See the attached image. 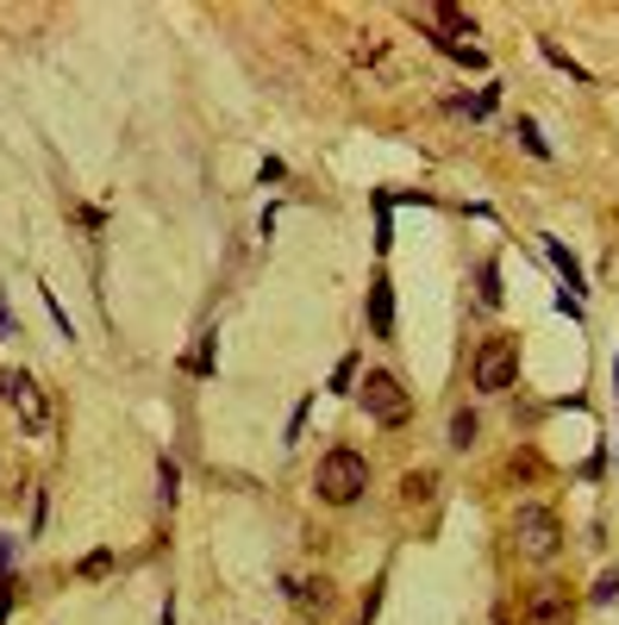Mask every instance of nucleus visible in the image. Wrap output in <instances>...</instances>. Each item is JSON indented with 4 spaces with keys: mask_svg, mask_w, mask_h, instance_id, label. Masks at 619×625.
I'll list each match as a JSON object with an SVG mask.
<instances>
[{
    "mask_svg": "<svg viewBox=\"0 0 619 625\" xmlns=\"http://www.w3.org/2000/svg\"><path fill=\"white\" fill-rule=\"evenodd\" d=\"M363 488H370V457H363V450H350V445L325 450L320 470H313V495H320L325 507H350Z\"/></svg>",
    "mask_w": 619,
    "mask_h": 625,
    "instance_id": "obj_1",
    "label": "nucleus"
},
{
    "mask_svg": "<svg viewBox=\"0 0 619 625\" xmlns=\"http://www.w3.org/2000/svg\"><path fill=\"white\" fill-rule=\"evenodd\" d=\"M0 400L20 413L25 438H50V432H57V407H50V395L25 370H0Z\"/></svg>",
    "mask_w": 619,
    "mask_h": 625,
    "instance_id": "obj_2",
    "label": "nucleus"
},
{
    "mask_svg": "<svg viewBox=\"0 0 619 625\" xmlns=\"http://www.w3.org/2000/svg\"><path fill=\"white\" fill-rule=\"evenodd\" d=\"M513 545H520L532 563H550L557 545H564V520H557L550 507H538V500H525V507H513Z\"/></svg>",
    "mask_w": 619,
    "mask_h": 625,
    "instance_id": "obj_3",
    "label": "nucleus"
},
{
    "mask_svg": "<svg viewBox=\"0 0 619 625\" xmlns=\"http://www.w3.org/2000/svg\"><path fill=\"white\" fill-rule=\"evenodd\" d=\"M357 400H363V413H370L375 425H407V413H413V395L400 388L395 370H370L357 382Z\"/></svg>",
    "mask_w": 619,
    "mask_h": 625,
    "instance_id": "obj_4",
    "label": "nucleus"
},
{
    "mask_svg": "<svg viewBox=\"0 0 619 625\" xmlns=\"http://www.w3.org/2000/svg\"><path fill=\"white\" fill-rule=\"evenodd\" d=\"M513 375H520V350H513V338H488V345L475 350V388H482V395H507Z\"/></svg>",
    "mask_w": 619,
    "mask_h": 625,
    "instance_id": "obj_5",
    "label": "nucleus"
},
{
    "mask_svg": "<svg viewBox=\"0 0 619 625\" xmlns=\"http://www.w3.org/2000/svg\"><path fill=\"white\" fill-rule=\"evenodd\" d=\"M575 607H570V588H557V582H538L532 595H525V625H570Z\"/></svg>",
    "mask_w": 619,
    "mask_h": 625,
    "instance_id": "obj_6",
    "label": "nucleus"
},
{
    "mask_svg": "<svg viewBox=\"0 0 619 625\" xmlns=\"http://www.w3.org/2000/svg\"><path fill=\"white\" fill-rule=\"evenodd\" d=\"M370 325H375V338H395V295H388V275L370 282Z\"/></svg>",
    "mask_w": 619,
    "mask_h": 625,
    "instance_id": "obj_7",
    "label": "nucleus"
},
{
    "mask_svg": "<svg viewBox=\"0 0 619 625\" xmlns=\"http://www.w3.org/2000/svg\"><path fill=\"white\" fill-rule=\"evenodd\" d=\"M288 600H295L307 620H320L325 607H332V582H288Z\"/></svg>",
    "mask_w": 619,
    "mask_h": 625,
    "instance_id": "obj_8",
    "label": "nucleus"
},
{
    "mask_svg": "<svg viewBox=\"0 0 619 625\" xmlns=\"http://www.w3.org/2000/svg\"><path fill=\"white\" fill-rule=\"evenodd\" d=\"M432 25H445V32H457V38H475V20L463 13V7H432Z\"/></svg>",
    "mask_w": 619,
    "mask_h": 625,
    "instance_id": "obj_9",
    "label": "nucleus"
},
{
    "mask_svg": "<svg viewBox=\"0 0 619 625\" xmlns=\"http://www.w3.org/2000/svg\"><path fill=\"white\" fill-rule=\"evenodd\" d=\"M475 438H482V420H475V413H457V420H450V450H470Z\"/></svg>",
    "mask_w": 619,
    "mask_h": 625,
    "instance_id": "obj_10",
    "label": "nucleus"
},
{
    "mask_svg": "<svg viewBox=\"0 0 619 625\" xmlns=\"http://www.w3.org/2000/svg\"><path fill=\"white\" fill-rule=\"evenodd\" d=\"M432 488H438V475H432V470H413L407 482H400V500H432Z\"/></svg>",
    "mask_w": 619,
    "mask_h": 625,
    "instance_id": "obj_11",
    "label": "nucleus"
},
{
    "mask_svg": "<svg viewBox=\"0 0 619 625\" xmlns=\"http://www.w3.org/2000/svg\"><path fill=\"white\" fill-rule=\"evenodd\" d=\"M550 263H557V270H564V282H570V288H582V275H575V263H570V250H564V245H557V238H550Z\"/></svg>",
    "mask_w": 619,
    "mask_h": 625,
    "instance_id": "obj_12",
    "label": "nucleus"
},
{
    "mask_svg": "<svg viewBox=\"0 0 619 625\" xmlns=\"http://www.w3.org/2000/svg\"><path fill=\"white\" fill-rule=\"evenodd\" d=\"M482 307H500V270L482 263Z\"/></svg>",
    "mask_w": 619,
    "mask_h": 625,
    "instance_id": "obj_13",
    "label": "nucleus"
},
{
    "mask_svg": "<svg viewBox=\"0 0 619 625\" xmlns=\"http://www.w3.org/2000/svg\"><path fill=\"white\" fill-rule=\"evenodd\" d=\"M175 482H182V475H175V463L163 457V463H157V495H163V500H175Z\"/></svg>",
    "mask_w": 619,
    "mask_h": 625,
    "instance_id": "obj_14",
    "label": "nucleus"
},
{
    "mask_svg": "<svg viewBox=\"0 0 619 625\" xmlns=\"http://www.w3.org/2000/svg\"><path fill=\"white\" fill-rule=\"evenodd\" d=\"M520 145L532 150V157H550V145L538 138V125H532V120H520Z\"/></svg>",
    "mask_w": 619,
    "mask_h": 625,
    "instance_id": "obj_15",
    "label": "nucleus"
},
{
    "mask_svg": "<svg viewBox=\"0 0 619 625\" xmlns=\"http://www.w3.org/2000/svg\"><path fill=\"white\" fill-rule=\"evenodd\" d=\"M350 57H357V63H375V57H382V38H370V32H363V38H357V50H350Z\"/></svg>",
    "mask_w": 619,
    "mask_h": 625,
    "instance_id": "obj_16",
    "label": "nucleus"
},
{
    "mask_svg": "<svg viewBox=\"0 0 619 625\" xmlns=\"http://www.w3.org/2000/svg\"><path fill=\"white\" fill-rule=\"evenodd\" d=\"M107 570H113V557H107V550H95V557H82V570H75V575H107Z\"/></svg>",
    "mask_w": 619,
    "mask_h": 625,
    "instance_id": "obj_17",
    "label": "nucleus"
},
{
    "mask_svg": "<svg viewBox=\"0 0 619 625\" xmlns=\"http://www.w3.org/2000/svg\"><path fill=\"white\" fill-rule=\"evenodd\" d=\"M619 595V570H607V575H601V582H595V600H601V607H607V600H614Z\"/></svg>",
    "mask_w": 619,
    "mask_h": 625,
    "instance_id": "obj_18",
    "label": "nucleus"
},
{
    "mask_svg": "<svg viewBox=\"0 0 619 625\" xmlns=\"http://www.w3.org/2000/svg\"><path fill=\"white\" fill-rule=\"evenodd\" d=\"M350 382H357V357H345V363H338V375H332V388H338V395H345Z\"/></svg>",
    "mask_w": 619,
    "mask_h": 625,
    "instance_id": "obj_19",
    "label": "nucleus"
},
{
    "mask_svg": "<svg viewBox=\"0 0 619 625\" xmlns=\"http://www.w3.org/2000/svg\"><path fill=\"white\" fill-rule=\"evenodd\" d=\"M300 432H307V400L295 407V420H288V445H300Z\"/></svg>",
    "mask_w": 619,
    "mask_h": 625,
    "instance_id": "obj_20",
    "label": "nucleus"
},
{
    "mask_svg": "<svg viewBox=\"0 0 619 625\" xmlns=\"http://www.w3.org/2000/svg\"><path fill=\"white\" fill-rule=\"evenodd\" d=\"M7 570H13V538L0 532V582H7Z\"/></svg>",
    "mask_w": 619,
    "mask_h": 625,
    "instance_id": "obj_21",
    "label": "nucleus"
},
{
    "mask_svg": "<svg viewBox=\"0 0 619 625\" xmlns=\"http://www.w3.org/2000/svg\"><path fill=\"white\" fill-rule=\"evenodd\" d=\"M13 613V582H0V620Z\"/></svg>",
    "mask_w": 619,
    "mask_h": 625,
    "instance_id": "obj_22",
    "label": "nucleus"
},
{
    "mask_svg": "<svg viewBox=\"0 0 619 625\" xmlns=\"http://www.w3.org/2000/svg\"><path fill=\"white\" fill-rule=\"evenodd\" d=\"M0 338H13V320H7V300H0Z\"/></svg>",
    "mask_w": 619,
    "mask_h": 625,
    "instance_id": "obj_23",
    "label": "nucleus"
}]
</instances>
